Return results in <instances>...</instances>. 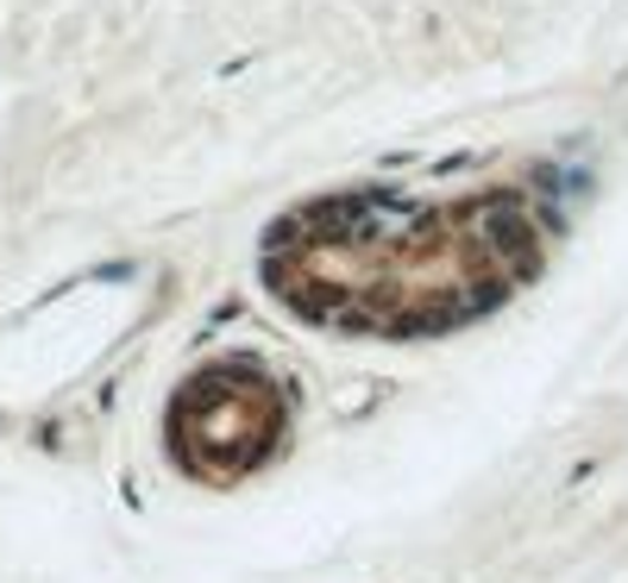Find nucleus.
Returning <instances> with one entry per match:
<instances>
[{
  "mask_svg": "<svg viewBox=\"0 0 628 583\" xmlns=\"http://www.w3.org/2000/svg\"><path fill=\"white\" fill-rule=\"evenodd\" d=\"M283 433H290V395L271 370L245 358L196 370L170 409V452L182 470H196L208 484L252 477L283 446Z\"/></svg>",
  "mask_w": 628,
  "mask_h": 583,
  "instance_id": "2",
  "label": "nucleus"
},
{
  "mask_svg": "<svg viewBox=\"0 0 628 583\" xmlns=\"http://www.w3.org/2000/svg\"><path fill=\"white\" fill-rule=\"evenodd\" d=\"M541 271L528 194L478 189L459 201L334 194L295 208L264 245V283L302 320L346 332H452L510 301Z\"/></svg>",
  "mask_w": 628,
  "mask_h": 583,
  "instance_id": "1",
  "label": "nucleus"
}]
</instances>
